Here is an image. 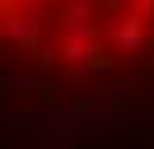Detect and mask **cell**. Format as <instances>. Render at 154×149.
<instances>
[{
  "mask_svg": "<svg viewBox=\"0 0 154 149\" xmlns=\"http://www.w3.org/2000/svg\"><path fill=\"white\" fill-rule=\"evenodd\" d=\"M5 33L51 74H107L154 61V0H5Z\"/></svg>",
  "mask_w": 154,
  "mask_h": 149,
  "instance_id": "obj_1",
  "label": "cell"
}]
</instances>
